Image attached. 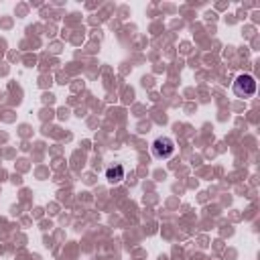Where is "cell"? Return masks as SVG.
<instances>
[{"mask_svg":"<svg viewBox=\"0 0 260 260\" xmlns=\"http://www.w3.org/2000/svg\"><path fill=\"white\" fill-rule=\"evenodd\" d=\"M234 93L238 98H252L256 93V79L252 75H238L236 81H234Z\"/></svg>","mask_w":260,"mask_h":260,"instance_id":"6da1fadb","label":"cell"},{"mask_svg":"<svg viewBox=\"0 0 260 260\" xmlns=\"http://www.w3.org/2000/svg\"><path fill=\"white\" fill-rule=\"evenodd\" d=\"M150 150H152V156H154V158H169V156L175 154V142H173V138H169V136H158V138L152 142Z\"/></svg>","mask_w":260,"mask_h":260,"instance_id":"7a4b0ae2","label":"cell"},{"mask_svg":"<svg viewBox=\"0 0 260 260\" xmlns=\"http://www.w3.org/2000/svg\"><path fill=\"white\" fill-rule=\"evenodd\" d=\"M124 175H126V171H124L122 165H114V167H110V169L106 171V179H108L110 185H118V183L124 179Z\"/></svg>","mask_w":260,"mask_h":260,"instance_id":"3957f363","label":"cell"}]
</instances>
